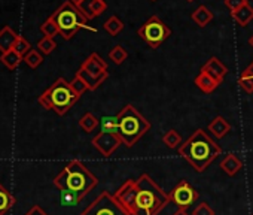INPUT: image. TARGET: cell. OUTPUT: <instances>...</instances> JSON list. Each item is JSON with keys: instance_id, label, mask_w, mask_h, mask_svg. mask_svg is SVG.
Instances as JSON below:
<instances>
[{"instance_id": "6da1fadb", "label": "cell", "mask_w": 253, "mask_h": 215, "mask_svg": "<svg viewBox=\"0 0 253 215\" xmlns=\"http://www.w3.org/2000/svg\"><path fill=\"white\" fill-rule=\"evenodd\" d=\"M113 196L131 215H158L170 202L169 194L148 173L126 181Z\"/></svg>"}, {"instance_id": "7a4b0ae2", "label": "cell", "mask_w": 253, "mask_h": 215, "mask_svg": "<svg viewBox=\"0 0 253 215\" xmlns=\"http://www.w3.org/2000/svg\"><path fill=\"white\" fill-rule=\"evenodd\" d=\"M179 154L197 170L204 172L209 164L222 154V148L203 130H195L185 144L180 145Z\"/></svg>"}, {"instance_id": "3957f363", "label": "cell", "mask_w": 253, "mask_h": 215, "mask_svg": "<svg viewBox=\"0 0 253 215\" xmlns=\"http://www.w3.org/2000/svg\"><path fill=\"white\" fill-rule=\"evenodd\" d=\"M98 179L85 167L79 160L69 161L64 169L54 178V185L58 190H69L85 197L95 185Z\"/></svg>"}, {"instance_id": "277c9868", "label": "cell", "mask_w": 253, "mask_h": 215, "mask_svg": "<svg viewBox=\"0 0 253 215\" xmlns=\"http://www.w3.org/2000/svg\"><path fill=\"white\" fill-rule=\"evenodd\" d=\"M151 130V123L133 105H125L118 114V136L125 147L131 148Z\"/></svg>"}, {"instance_id": "5b68a950", "label": "cell", "mask_w": 253, "mask_h": 215, "mask_svg": "<svg viewBox=\"0 0 253 215\" xmlns=\"http://www.w3.org/2000/svg\"><path fill=\"white\" fill-rule=\"evenodd\" d=\"M79 99L81 96L73 91L70 82H67L64 78H58L54 84H51L48 90H45L39 96L38 103L43 106L45 109L54 111L58 115H64Z\"/></svg>"}, {"instance_id": "8992f818", "label": "cell", "mask_w": 253, "mask_h": 215, "mask_svg": "<svg viewBox=\"0 0 253 215\" xmlns=\"http://www.w3.org/2000/svg\"><path fill=\"white\" fill-rule=\"evenodd\" d=\"M51 18L55 21V24L58 26L60 35L66 41H70L78 33L79 29H88L91 32H97L94 27H89L86 24L88 20L72 2H69V0H66V2L51 15Z\"/></svg>"}, {"instance_id": "52a82bcc", "label": "cell", "mask_w": 253, "mask_h": 215, "mask_svg": "<svg viewBox=\"0 0 253 215\" xmlns=\"http://www.w3.org/2000/svg\"><path fill=\"white\" fill-rule=\"evenodd\" d=\"M137 35L152 50H157L171 36V29L160 17L152 15L139 27Z\"/></svg>"}, {"instance_id": "ba28073f", "label": "cell", "mask_w": 253, "mask_h": 215, "mask_svg": "<svg viewBox=\"0 0 253 215\" xmlns=\"http://www.w3.org/2000/svg\"><path fill=\"white\" fill-rule=\"evenodd\" d=\"M81 215H131L109 191H103Z\"/></svg>"}, {"instance_id": "9c48e42d", "label": "cell", "mask_w": 253, "mask_h": 215, "mask_svg": "<svg viewBox=\"0 0 253 215\" xmlns=\"http://www.w3.org/2000/svg\"><path fill=\"white\" fill-rule=\"evenodd\" d=\"M170 200L179 206V208H188L192 203L197 202L198 199V193L197 190L188 182V181H180L170 193H169Z\"/></svg>"}, {"instance_id": "30bf717a", "label": "cell", "mask_w": 253, "mask_h": 215, "mask_svg": "<svg viewBox=\"0 0 253 215\" xmlns=\"http://www.w3.org/2000/svg\"><path fill=\"white\" fill-rule=\"evenodd\" d=\"M122 144L121 138L118 136V133H104V132H98L94 138H92V145L94 148L103 156V157H110L118 147Z\"/></svg>"}, {"instance_id": "8fae6325", "label": "cell", "mask_w": 253, "mask_h": 215, "mask_svg": "<svg viewBox=\"0 0 253 215\" xmlns=\"http://www.w3.org/2000/svg\"><path fill=\"white\" fill-rule=\"evenodd\" d=\"M79 69L85 70L86 73H89V75H92V76H101V75H104V73H109V72H107V63H106L97 53L89 54V55L85 58V61L81 64Z\"/></svg>"}, {"instance_id": "7c38bea8", "label": "cell", "mask_w": 253, "mask_h": 215, "mask_svg": "<svg viewBox=\"0 0 253 215\" xmlns=\"http://www.w3.org/2000/svg\"><path fill=\"white\" fill-rule=\"evenodd\" d=\"M78 9L89 21V20L100 17L107 9V3L104 0H82V3L78 6Z\"/></svg>"}, {"instance_id": "4fadbf2b", "label": "cell", "mask_w": 253, "mask_h": 215, "mask_svg": "<svg viewBox=\"0 0 253 215\" xmlns=\"http://www.w3.org/2000/svg\"><path fill=\"white\" fill-rule=\"evenodd\" d=\"M194 84H195L203 93L210 94V93H213V91L222 84V81L216 79L214 76H211L210 73H207V72H204V70H200V73L194 78Z\"/></svg>"}, {"instance_id": "5bb4252c", "label": "cell", "mask_w": 253, "mask_h": 215, "mask_svg": "<svg viewBox=\"0 0 253 215\" xmlns=\"http://www.w3.org/2000/svg\"><path fill=\"white\" fill-rule=\"evenodd\" d=\"M209 132H211V135L216 139H222L225 138L229 132H231V124L222 117V115H216L207 126Z\"/></svg>"}, {"instance_id": "9a60e30c", "label": "cell", "mask_w": 253, "mask_h": 215, "mask_svg": "<svg viewBox=\"0 0 253 215\" xmlns=\"http://www.w3.org/2000/svg\"><path fill=\"white\" fill-rule=\"evenodd\" d=\"M201 70L210 73L211 76H214L216 79H219V81H222V82H223L225 75L228 73L226 66H225L219 58H216V57H211V58L201 67Z\"/></svg>"}, {"instance_id": "2e32d148", "label": "cell", "mask_w": 253, "mask_h": 215, "mask_svg": "<svg viewBox=\"0 0 253 215\" xmlns=\"http://www.w3.org/2000/svg\"><path fill=\"white\" fill-rule=\"evenodd\" d=\"M220 169L228 175V176H234L237 175L241 169H243V161L235 156V154H228L222 161H220Z\"/></svg>"}, {"instance_id": "e0dca14e", "label": "cell", "mask_w": 253, "mask_h": 215, "mask_svg": "<svg viewBox=\"0 0 253 215\" xmlns=\"http://www.w3.org/2000/svg\"><path fill=\"white\" fill-rule=\"evenodd\" d=\"M17 39H18V35L9 26L3 27L2 30H0V51L6 53V51L12 50Z\"/></svg>"}, {"instance_id": "ac0fdd59", "label": "cell", "mask_w": 253, "mask_h": 215, "mask_svg": "<svg viewBox=\"0 0 253 215\" xmlns=\"http://www.w3.org/2000/svg\"><path fill=\"white\" fill-rule=\"evenodd\" d=\"M213 12L206 6V5H201L198 6L192 14H191V20L198 26V27H206L211 20H213Z\"/></svg>"}, {"instance_id": "d6986e66", "label": "cell", "mask_w": 253, "mask_h": 215, "mask_svg": "<svg viewBox=\"0 0 253 215\" xmlns=\"http://www.w3.org/2000/svg\"><path fill=\"white\" fill-rule=\"evenodd\" d=\"M231 17L235 21V24H238L240 27H247L249 23L253 20V8L249 3H246L238 11H235L234 14H231Z\"/></svg>"}, {"instance_id": "ffe728a7", "label": "cell", "mask_w": 253, "mask_h": 215, "mask_svg": "<svg viewBox=\"0 0 253 215\" xmlns=\"http://www.w3.org/2000/svg\"><path fill=\"white\" fill-rule=\"evenodd\" d=\"M14 205H15L14 194L0 184V215H5L8 211L12 209Z\"/></svg>"}, {"instance_id": "44dd1931", "label": "cell", "mask_w": 253, "mask_h": 215, "mask_svg": "<svg viewBox=\"0 0 253 215\" xmlns=\"http://www.w3.org/2000/svg\"><path fill=\"white\" fill-rule=\"evenodd\" d=\"M76 75H79V76L85 81V84L88 85V90H91V91L97 90V88L107 79V76H109V73H104V75H101V76H92V75L86 73V72L82 70V69H79V70L76 72Z\"/></svg>"}, {"instance_id": "7402d4cb", "label": "cell", "mask_w": 253, "mask_h": 215, "mask_svg": "<svg viewBox=\"0 0 253 215\" xmlns=\"http://www.w3.org/2000/svg\"><path fill=\"white\" fill-rule=\"evenodd\" d=\"M0 61H2L9 70H15L20 66V63L24 61V57L17 54L14 50H9L6 53H2V55H0Z\"/></svg>"}, {"instance_id": "603a6c76", "label": "cell", "mask_w": 253, "mask_h": 215, "mask_svg": "<svg viewBox=\"0 0 253 215\" xmlns=\"http://www.w3.org/2000/svg\"><path fill=\"white\" fill-rule=\"evenodd\" d=\"M238 84L246 93H253V61L243 70L238 78Z\"/></svg>"}, {"instance_id": "cb8c5ba5", "label": "cell", "mask_w": 253, "mask_h": 215, "mask_svg": "<svg viewBox=\"0 0 253 215\" xmlns=\"http://www.w3.org/2000/svg\"><path fill=\"white\" fill-rule=\"evenodd\" d=\"M100 126V121L97 120V117L91 112H86L81 117L79 120V127L85 132V133H91L94 132L97 127Z\"/></svg>"}, {"instance_id": "d4e9b609", "label": "cell", "mask_w": 253, "mask_h": 215, "mask_svg": "<svg viewBox=\"0 0 253 215\" xmlns=\"http://www.w3.org/2000/svg\"><path fill=\"white\" fill-rule=\"evenodd\" d=\"M103 29H104L110 36H118V35L124 30V23H122L116 15H112V17H109V18L104 21Z\"/></svg>"}, {"instance_id": "484cf974", "label": "cell", "mask_w": 253, "mask_h": 215, "mask_svg": "<svg viewBox=\"0 0 253 215\" xmlns=\"http://www.w3.org/2000/svg\"><path fill=\"white\" fill-rule=\"evenodd\" d=\"M163 142H164V145H166L167 148L176 150V148H180V145H182V136H180V133H179L177 130L170 129L169 132L164 133Z\"/></svg>"}, {"instance_id": "4316f807", "label": "cell", "mask_w": 253, "mask_h": 215, "mask_svg": "<svg viewBox=\"0 0 253 215\" xmlns=\"http://www.w3.org/2000/svg\"><path fill=\"white\" fill-rule=\"evenodd\" d=\"M84 197L78 193L69 191V190H60V202L63 206H76Z\"/></svg>"}, {"instance_id": "83f0119b", "label": "cell", "mask_w": 253, "mask_h": 215, "mask_svg": "<svg viewBox=\"0 0 253 215\" xmlns=\"http://www.w3.org/2000/svg\"><path fill=\"white\" fill-rule=\"evenodd\" d=\"M109 58L115 63V64H122L126 58H128V53L122 45H115L112 48V51L109 53Z\"/></svg>"}, {"instance_id": "f1b7e54d", "label": "cell", "mask_w": 253, "mask_h": 215, "mask_svg": "<svg viewBox=\"0 0 253 215\" xmlns=\"http://www.w3.org/2000/svg\"><path fill=\"white\" fill-rule=\"evenodd\" d=\"M100 132L104 133H118V115L116 117H103L100 120Z\"/></svg>"}, {"instance_id": "f546056e", "label": "cell", "mask_w": 253, "mask_h": 215, "mask_svg": "<svg viewBox=\"0 0 253 215\" xmlns=\"http://www.w3.org/2000/svg\"><path fill=\"white\" fill-rule=\"evenodd\" d=\"M24 61L29 67L36 69L42 64L43 61V55L38 51V50H30L26 55H24Z\"/></svg>"}, {"instance_id": "4dcf8cb0", "label": "cell", "mask_w": 253, "mask_h": 215, "mask_svg": "<svg viewBox=\"0 0 253 215\" xmlns=\"http://www.w3.org/2000/svg\"><path fill=\"white\" fill-rule=\"evenodd\" d=\"M41 32L43 33V36H46V38H52L54 39V36H57V35H60V30H58V26L55 24V21L49 17L42 26H41Z\"/></svg>"}, {"instance_id": "1f68e13d", "label": "cell", "mask_w": 253, "mask_h": 215, "mask_svg": "<svg viewBox=\"0 0 253 215\" xmlns=\"http://www.w3.org/2000/svg\"><path fill=\"white\" fill-rule=\"evenodd\" d=\"M55 48H57V42H55L52 38L43 36V38L38 42V50H39L43 55H49Z\"/></svg>"}, {"instance_id": "d6a6232c", "label": "cell", "mask_w": 253, "mask_h": 215, "mask_svg": "<svg viewBox=\"0 0 253 215\" xmlns=\"http://www.w3.org/2000/svg\"><path fill=\"white\" fill-rule=\"evenodd\" d=\"M17 54H20L21 57H24L30 50H32V45L29 44V41L26 39V38H23V36H18V39H17V42H15V45H14V48H12Z\"/></svg>"}, {"instance_id": "836d02e7", "label": "cell", "mask_w": 253, "mask_h": 215, "mask_svg": "<svg viewBox=\"0 0 253 215\" xmlns=\"http://www.w3.org/2000/svg\"><path fill=\"white\" fill-rule=\"evenodd\" d=\"M70 85H72L73 91H75L78 96H82L85 91H88V85L85 84V81H84L79 75H75V78L70 81Z\"/></svg>"}, {"instance_id": "e575fe53", "label": "cell", "mask_w": 253, "mask_h": 215, "mask_svg": "<svg viewBox=\"0 0 253 215\" xmlns=\"http://www.w3.org/2000/svg\"><path fill=\"white\" fill-rule=\"evenodd\" d=\"M192 215H214V211L207 202H203L195 206V209L192 211Z\"/></svg>"}, {"instance_id": "d590c367", "label": "cell", "mask_w": 253, "mask_h": 215, "mask_svg": "<svg viewBox=\"0 0 253 215\" xmlns=\"http://www.w3.org/2000/svg\"><path fill=\"white\" fill-rule=\"evenodd\" d=\"M225 6L228 8L229 14H234L235 11H238L241 6H244L246 3H249V0H223Z\"/></svg>"}, {"instance_id": "8d00e7d4", "label": "cell", "mask_w": 253, "mask_h": 215, "mask_svg": "<svg viewBox=\"0 0 253 215\" xmlns=\"http://www.w3.org/2000/svg\"><path fill=\"white\" fill-rule=\"evenodd\" d=\"M24 215H48L39 205H33Z\"/></svg>"}, {"instance_id": "74e56055", "label": "cell", "mask_w": 253, "mask_h": 215, "mask_svg": "<svg viewBox=\"0 0 253 215\" xmlns=\"http://www.w3.org/2000/svg\"><path fill=\"white\" fill-rule=\"evenodd\" d=\"M173 215H189V214L186 212V208H179V211H176Z\"/></svg>"}, {"instance_id": "f35d334b", "label": "cell", "mask_w": 253, "mask_h": 215, "mask_svg": "<svg viewBox=\"0 0 253 215\" xmlns=\"http://www.w3.org/2000/svg\"><path fill=\"white\" fill-rule=\"evenodd\" d=\"M69 2H72V3H73V5H75L76 8H78V6H79V5L82 3V0H69Z\"/></svg>"}, {"instance_id": "ab89813d", "label": "cell", "mask_w": 253, "mask_h": 215, "mask_svg": "<svg viewBox=\"0 0 253 215\" xmlns=\"http://www.w3.org/2000/svg\"><path fill=\"white\" fill-rule=\"evenodd\" d=\"M247 42H249V45H250V47L253 48V35H252V36L249 38V41H247Z\"/></svg>"}, {"instance_id": "60d3db41", "label": "cell", "mask_w": 253, "mask_h": 215, "mask_svg": "<svg viewBox=\"0 0 253 215\" xmlns=\"http://www.w3.org/2000/svg\"><path fill=\"white\" fill-rule=\"evenodd\" d=\"M149 2H157V0H149Z\"/></svg>"}, {"instance_id": "b9f144b4", "label": "cell", "mask_w": 253, "mask_h": 215, "mask_svg": "<svg viewBox=\"0 0 253 215\" xmlns=\"http://www.w3.org/2000/svg\"><path fill=\"white\" fill-rule=\"evenodd\" d=\"M186 2H194V0H186Z\"/></svg>"}, {"instance_id": "7bdbcfd3", "label": "cell", "mask_w": 253, "mask_h": 215, "mask_svg": "<svg viewBox=\"0 0 253 215\" xmlns=\"http://www.w3.org/2000/svg\"><path fill=\"white\" fill-rule=\"evenodd\" d=\"M252 2H253V0H252Z\"/></svg>"}, {"instance_id": "ee69618b", "label": "cell", "mask_w": 253, "mask_h": 215, "mask_svg": "<svg viewBox=\"0 0 253 215\" xmlns=\"http://www.w3.org/2000/svg\"><path fill=\"white\" fill-rule=\"evenodd\" d=\"M252 215H253V214H252Z\"/></svg>"}]
</instances>
